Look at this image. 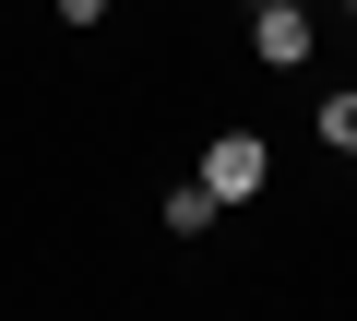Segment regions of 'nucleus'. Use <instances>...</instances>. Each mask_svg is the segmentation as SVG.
<instances>
[{"label":"nucleus","mask_w":357,"mask_h":321,"mask_svg":"<svg viewBox=\"0 0 357 321\" xmlns=\"http://www.w3.org/2000/svg\"><path fill=\"white\" fill-rule=\"evenodd\" d=\"M250 60H262V72H310V60H321L310 0H250Z\"/></svg>","instance_id":"obj_2"},{"label":"nucleus","mask_w":357,"mask_h":321,"mask_svg":"<svg viewBox=\"0 0 357 321\" xmlns=\"http://www.w3.org/2000/svg\"><path fill=\"white\" fill-rule=\"evenodd\" d=\"M310 131H321V155H345V167H357V84H345V95H321V107H310Z\"/></svg>","instance_id":"obj_4"},{"label":"nucleus","mask_w":357,"mask_h":321,"mask_svg":"<svg viewBox=\"0 0 357 321\" xmlns=\"http://www.w3.org/2000/svg\"><path fill=\"white\" fill-rule=\"evenodd\" d=\"M155 214H167V238H178V250H191V238H215V226H227V203H215L203 179H178V191H167Z\"/></svg>","instance_id":"obj_3"},{"label":"nucleus","mask_w":357,"mask_h":321,"mask_svg":"<svg viewBox=\"0 0 357 321\" xmlns=\"http://www.w3.org/2000/svg\"><path fill=\"white\" fill-rule=\"evenodd\" d=\"M191 179H203V191H215V203L238 214V203H262V191H274V143H262L250 119H227V131H215V143L191 155Z\"/></svg>","instance_id":"obj_1"},{"label":"nucleus","mask_w":357,"mask_h":321,"mask_svg":"<svg viewBox=\"0 0 357 321\" xmlns=\"http://www.w3.org/2000/svg\"><path fill=\"white\" fill-rule=\"evenodd\" d=\"M48 13H60V24H72V36H96V24H107V13H119V0H48Z\"/></svg>","instance_id":"obj_5"},{"label":"nucleus","mask_w":357,"mask_h":321,"mask_svg":"<svg viewBox=\"0 0 357 321\" xmlns=\"http://www.w3.org/2000/svg\"><path fill=\"white\" fill-rule=\"evenodd\" d=\"M345 24H357V0H345Z\"/></svg>","instance_id":"obj_6"}]
</instances>
